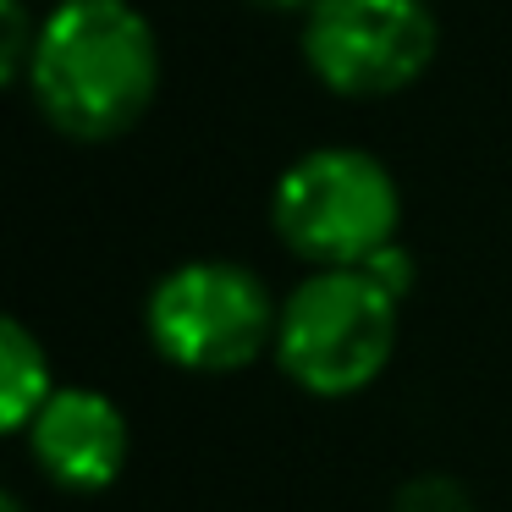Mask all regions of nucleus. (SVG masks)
I'll list each match as a JSON object with an SVG mask.
<instances>
[{
  "mask_svg": "<svg viewBox=\"0 0 512 512\" xmlns=\"http://www.w3.org/2000/svg\"><path fill=\"white\" fill-rule=\"evenodd\" d=\"M364 270H369V276H375V281H380V287H386L397 303L413 292V276H419V270H413V254H408L402 243H386L375 259H364Z\"/></svg>",
  "mask_w": 512,
  "mask_h": 512,
  "instance_id": "10",
  "label": "nucleus"
},
{
  "mask_svg": "<svg viewBox=\"0 0 512 512\" xmlns=\"http://www.w3.org/2000/svg\"><path fill=\"white\" fill-rule=\"evenodd\" d=\"M270 226L314 270H353L397 243L402 193L369 149L325 144L298 155L270 188Z\"/></svg>",
  "mask_w": 512,
  "mask_h": 512,
  "instance_id": "3",
  "label": "nucleus"
},
{
  "mask_svg": "<svg viewBox=\"0 0 512 512\" xmlns=\"http://www.w3.org/2000/svg\"><path fill=\"white\" fill-rule=\"evenodd\" d=\"M23 89L61 138L111 144L155 105L160 39L133 0H56Z\"/></svg>",
  "mask_w": 512,
  "mask_h": 512,
  "instance_id": "1",
  "label": "nucleus"
},
{
  "mask_svg": "<svg viewBox=\"0 0 512 512\" xmlns=\"http://www.w3.org/2000/svg\"><path fill=\"white\" fill-rule=\"evenodd\" d=\"M281 303L237 259H188L149 287V347L182 375H237L276 347Z\"/></svg>",
  "mask_w": 512,
  "mask_h": 512,
  "instance_id": "4",
  "label": "nucleus"
},
{
  "mask_svg": "<svg viewBox=\"0 0 512 512\" xmlns=\"http://www.w3.org/2000/svg\"><path fill=\"white\" fill-rule=\"evenodd\" d=\"M0 23H6V34H0V83H6V89H23L45 17L28 12V0H0Z\"/></svg>",
  "mask_w": 512,
  "mask_h": 512,
  "instance_id": "8",
  "label": "nucleus"
},
{
  "mask_svg": "<svg viewBox=\"0 0 512 512\" xmlns=\"http://www.w3.org/2000/svg\"><path fill=\"white\" fill-rule=\"evenodd\" d=\"M441 23L430 0H314L303 61L342 100H391L435 67Z\"/></svg>",
  "mask_w": 512,
  "mask_h": 512,
  "instance_id": "5",
  "label": "nucleus"
},
{
  "mask_svg": "<svg viewBox=\"0 0 512 512\" xmlns=\"http://www.w3.org/2000/svg\"><path fill=\"white\" fill-rule=\"evenodd\" d=\"M34 468L67 496H100L122 479L133 435L127 413L94 386H56V397L23 430Z\"/></svg>",
  "mask_w": 512,
  "mask_h": 512,
  "instance_id": "6",
  "label": "nucleus"
},
{
  "mask_svg": "<svg viewBox=\"0 0 512 512\" xmlns=\"http://www.w3.org/2000/svg\"><path fill=\"white\" fill-rule=\"evenodd\" d=\"M391 512H479L474 490L452 474H413L397 485Z\"/></svg>",
  "mask_w": 512,
  "mask_h": 512,
  "instance_id": "9",
  "label": "nucleus"
},
{
  "mask_svg": "<svg viewBox=\"0 0 512 512\" xmlns=\"http://www.w3.org/2000/svg\"><path fill=\"white\" fill-rule=\"evenodd\" d=\"M50 397H56V380H50L45 342L23 320H6L0 325V430L23 435Z\"/></svg>",
  "mask_w": 512,
  "mask_h": 512,
  "instance_id": "7",
  "label": "nucleus"
},
{
  "mask_svg": "<svg viewBox=\"0 0 512 512\" xmlns=\"http://www.w3.org/2000/svg\"><path fill=\"white\" fill-rule=\"evenodd\" d=\"M248 6H254V12H276V17H287V12H303V17H309L314 0H248Z\"/></svg>",
  "mask_w": 512,
  "mask_h": 512,
  "instance_id": "11",
  "label": "nucleus"
},
{
  "mask_svg": "<svg viewBox=\"0 0 512 512\" xmlns=\"http://www.w3.org/2000/svg\"><path fill=\"white\" fill-rule=\"evenodd\" d=\"M397 309L402 303L364 265L314 270L281 303L270 358L309 397H358L386 375L397 353Z\"/></svg>",
  "mask_w": 512,
  "mask_h": 512,
  "instance_id": "2",
  "label": "nucleus"
},
{
  "mask_svg": "<svg viewBox=\"0 0 512 512\" xmlns=\"http://www.w3.org/2000/svg\"><path fill=\"white\" fill-rule=\"evenodd\" d=\"M0 512H23V501H17V496H6V501H0Z\"/></svg>",
  "mask_w": 512,
  "mask_h": 512,
  "instance_id": "12",
  "label": "nucleus"
}]
</instances>
